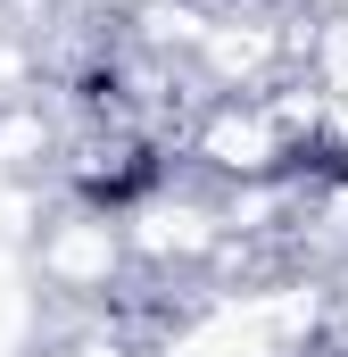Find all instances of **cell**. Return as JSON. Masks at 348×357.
Returning a JSON list of instances; mask_svg holds the SVG:
<instances>
[{"instance_id": "obj_1", "label": "cell", "mask_w": 348, "mask_h": 357, "mask_svg": "<svg viewBox=\"0 0 348 357\" xmlns=\"http://www.w3.org/2000/svg\"><path fill=\"white\" fill-rule=\"evenodd\" d=\"M133 274V241H125V216L84 208V199H58L33 233V282L58 299V307H108Z\"/></svg>"}, {"instance_id": "obj_2", "label": "cell", "mask_w": 348, "mask_h": 357, "mask_svg": "<svg viewBox=\"0 0 348 357\" xmlns=\"http://www.w3.org/2000/svg\"><path fill=\"white\" fill-rule=\"evenodd\" d=\"M191 175H207L216 191H232V183H265V175H290V133L274 125V108L265 100H207V116L191 125Z\"/></svg>"}, {"instance_id": "obj_3", "label": "cell", "mask_w": 348, "mask_h": 357, "mask_svg": "<svg viewBox=\"0 0 348 357\" xmlns=\"http://www.w3.org/2000/svg\"><path fill=\"white\" fill-rule=\"evenodd\" d=\"M91 17H141V8H158V0H84Z\"/></svg>"}]
</instances>
